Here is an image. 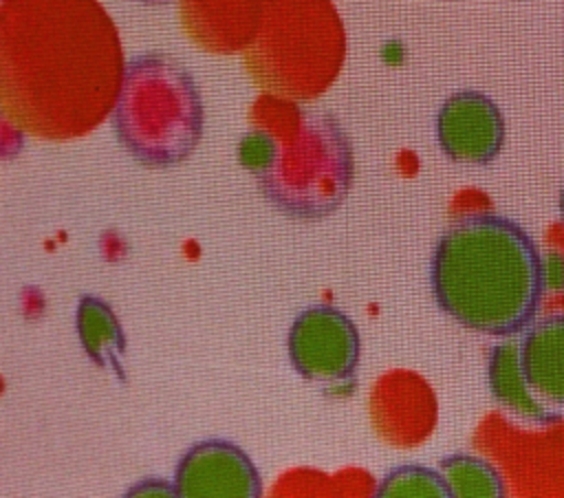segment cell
I'll use <instances>...</instances> for the list:
<instances>
[{
    "label": "cell",
    "mask_w": 564,
    "mask_h": 498,
    "mask_svg": "<svg viewBox=\"0 0 564 498\" xmlns=\"http://www.w3.org/2000/svg\"><path fill=\"white\" fill-rule=\"evenodd\" d=\"M430 282L445 315L494 337L527 331L546 289L533 238L516 220L489 212L465 216L443 231Z\"/></svg>",
    "instance_id": "1"
},
{
    "label": "cell",
    "mask_w": 564,
    "mask_h": 498,
    "mask_svg": "<svg viewBox=\"0 0 564 498\" xmlns=\"http://www.w3.org/2000/svg\"><path fill=\"white\" fill-rule=\"evenodd\" d=\"M238 161L260 192L297 220L333 214L355 176V154L341 123L328 112L297 106L282 137L267 126L247 130L238 141Z\"/></svg>",
    "instance_id": "2"
},
{
    "label": "cell",
    "mask_w": 564,
    "mask_h": 498,
    "mask_svg": "<svg viewBox=\"0 0 564 498\" xmlns=\"http://www.w3.org/2000/svg\"><path fill=\"white\" fill-rule=\"evenodd\" d=\"M203 97L192 73L165 53H141L126 62L112 106V130L121 148L145 167H174L200 143Z\"/></svg>",
    "instance_id": "3"
},
{
    "label": "cell",
    "mask_w": 564,
    "mask_h": 498,
    "mask_svg": "<svg viewBox=\"0 0 564 498\" xmlns=\"http://www.w3.org/2000/svg\"><path fill=\"white\" fill-rule=\"evenodd\" d=\"M286 350L295 372L308 381L341 383L359 366V331L330 304L304 308L291 324Z\"/></svg>",
    "instance_id": "4"
},
{
    "label": "cell",
    "mask_w": 564,
    "mask_h": 498,
    "mask_svg": "<svg viewBox=\"0 0 564 498\" xmlns=\"http://www.w3.org/2000/svg\"><path fill=\"white\" fill-rule=\"evenodd\" d=\"M505 132L498 104L474 88L452 93L436 115L438 148L454 163H491L505 145Z\"/></svg>",
    "instance_id": "5"
},
{
    "label": "cell",
    "mask_w": 564,
    "mask_h": 498,
    "mask_svg": "<svg viewBox=\"0 0 564 498\" xmlns=\"http://www.w3.org/2000/svg\"><path fill=\"white\" fill-rule=\"evenodd\" d=\"M181 498H260L262 478L253 461L236 443L207 439L194 443L174 469Z\"/></svg>",
    "instance_id": "6"
},
{
    "label": "cell",
    "mask_w": 564,
    "mask_h": 498,
    "mask_svg": "<svg viewBox=\"0 0 564 498\" xmlns=\"http://www.w3.org/2000/svg\"><path fill=\"white\" fill-rule=\"evenodd\" d=\"M520 353L533 392L564 408V313L531 322L520 339Z\"/></svg>",
    "instance_id": "7"
},
{
    "label": "cell",
    "mask_w": 564,
    "mask_h": 498,
    "mask_svg": "<svg viewBox=\"0 0 564 498\" xmlns=\"http://www.w3.org/2000/svg\"><path fill=\"white\" fill-rule=\"evenodd\" d=\"M487 381L491 397L513 414L533 423H549L555 419V412H551L533 392L522 366L520 339L513 335L491 348Z\"/></svg>",
    "instance_id": "8"
},
{
    "label": "cell",
    "mask_w": 564,
    "mask_h": 498,
    "mask_svg": "<svg viewBox=\"0 0 564 498\" xmlns=\"http://www.w3.org/2000/svg\"><path fill=\"white\" fill-rule=\"evenodd\" d=\"M75 328L84 353L101 368H112L121 381V355L126 353V335L112 306L99 295L86 293L77 302Z\"/></svg>",
    "instance_id": "9"
},
{
    "label": "cell",
    "mask_w": 564,
    "mask_h": 498,
    "mask_svg": "<svg viewBox=\"0 0 564 498\" xmlns=\"http://www.w3.org/2000/svg\"><path fill=\"white\" fill-rule=\"evenodd\" d=\"M438 469L454 498H502L507 494L498 469L480 456L449 454Z\"/></svg>",
    "instance_id": "10"
},
{
    "label": "cell",
    "mask_w": 564,
    "mask_h": 498,
    "mask_svg": "<svg viewBox=\"0 0 564 498\" xmlns=\"http://www.w3.org/2000/svg\"><path fill=\"white\" fill-rule=\"evenodd\" d=\"M377 498H449L452 491L441 474L425 465H399L379 483Z\"/></svg>",
    "instance_id": "11"
},
{
    "label": "cell",
    "mask_w": 564,
    "mask_h": 498,
    "mask_svg": "<svg viewBox=\"0 0 564 498\" xmlns=\"http://www.w3.org/2000/svg\"><path fill=\"white\" fill-rule=\"evenodd\" d=\"M542 278L546 289H553V291L564 289V253L549 251L542 258Z\"/></svg>",
    "instance_id": "12"
},
{
    "label": "cell",
    "mask_w": 564,
    "mask_h": 498,
    "mask_svg": "<svg viewBox=\"0 0 564 498\" xmlns=\"http://www.w3.org/2000/svg\"><path fill=\"white\" fill-rule=\"evenodd\" d=\"M126 496L134 498V496H178V494H176L174 480L165 483V480H159V478H145V480L132 485L126 491Z\"/></svg>",
    "instance_id": "13"
},
{
    "label": "cell",
    "mask_w": 564,
    "mask_h": 498,
    "mask_svg": "<svg viewBox=\"0 0 564 498\" xmlns=\"http://www.w3.org/2000/svg\"><path fill=\"white\" fill-rule=\"evenodd\" d=\"M557 205H560V218H562V223H564V183H562V190H560V201H557Z\"/></svg>",
    "instance_id": "14"
},
{
    "label": "cell",
    "mask_w": 564,
    "mask_h": 498,
    "mask_svg": "<svg viewBox=\"0 0 564 498\" xmlns=\"http://www.w3.org/2000/svg\"><path fill=\"white\" fill-rule=\"evenodd\" d=\"M145 4H163V2H170V0H141Z\"/></svg>",
    "instance_id": "15"
}]
</instances>
